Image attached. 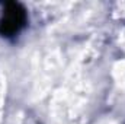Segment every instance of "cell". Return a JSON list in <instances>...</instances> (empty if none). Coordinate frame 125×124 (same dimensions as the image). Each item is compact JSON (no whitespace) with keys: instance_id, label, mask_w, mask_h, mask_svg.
<instances>
[{"instance_id":"6da1fadb","label":"cell","mask_w":125,"mask_h":124,"mask_svg":"<svg viewBox=\"0 0 125 124\" xmlns=\"http://www.w3.org/2000/svg\"><path fill=\"white\" fill-rule=\"evenodd\" d=\"M28 24L26 9L21 3H6L0 18V35L6 38H13L23 31Z\"/></svg>"}]
</instances>
